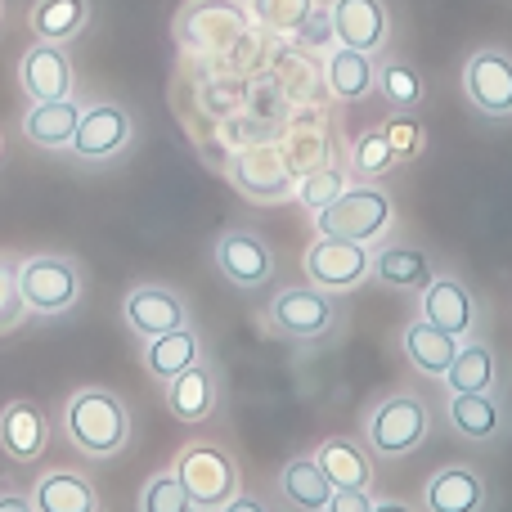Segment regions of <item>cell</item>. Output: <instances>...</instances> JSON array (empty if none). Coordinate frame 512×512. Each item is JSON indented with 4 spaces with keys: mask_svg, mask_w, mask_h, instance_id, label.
Returning a JSON list of instances; mask_svg holds the SVG:
<instances>
[{
    "mask_svg": "<svg viewBox=\"0 0 512 512\" xmlns=\"http://www.w3.org/2000/svg\"><path fill=\"white\" fill-rule=\"evenodd\" d=\"M63 432H68V441L77 445L81 454L108 459V454H117L126 445V436H131V414H126V405L113 391L86 387L63 409Z\"/></svg>",
    "mask_w": 512,
    "mask_h": 512,
    "instance_id": "cell-1",
    "label": "cell"
},
{
    "mask_svg": "<svg viewBox=\"0 0 512 512\" xmlns=\"http://www.w3.org/2000/svg\"><path fill=\"white\" fill-rule=\"evenodd\" d=\"M396 221V203L387 189L369 185H346L324 212H315V234L328 239H351V243H373L378 234H387V225Z\"/></svg>",
    "mask_w": 512,
    "mask_h": 512,
    "instance_id": "cell-2",
    "label": "cell"
},
{
    "mask_svg": "<svg viewBox=\"0 0 512 512\" xmlns=\"http://www.w3.org/2000/svg\"><path fill=\"white\" fill-rule=\"evenodd\" d=\"M14 283H18V297H23V306L32 310V315H63V310H72L81 297L77 261L54 256V252L14 265Z\"/></svg>",
    "mask_w": 512,
    "mask_h": 512,
    "instance_id": "cell-3",
    "label": "cell"
},
{
    "mask_svg": "<svg viewBox=\"0 0 512 512\" xmlns=\"http://www.w3.org/2000/svg\"><path fill=\"white\" fill-rule=\"evenodd\" d=\"M427 427H432L427 400L414 396V391H400V396L382 400V405L369 414L364 441H369V454H378V459H400V454L423 445Z\"/></svg>",
    "mask_w": 512,
    "mask_h": 512,
    "instance_id": "cell-4",
    "label": "cell"
},
{
    "mask_svg": "<svg viewBox=\"0 0 512 512\" xmlns=\"http://www.w3.org/2000/svg\"><path fill=\"white\" fill-rule=\"evenodd\" d=\"M176 481L194 499L198 512L221 508L239 495V463L221 445H185L176 459Z\"/></svg>",
    "mask_w": 512,
    "mask_h": 512,
    "instance_id": "cell-5",
    "label": "cell"
},
{
    "mask_svg": "<svg viewBox=\"0 0 512 512\" xmlns=\"http://www.w3.org/2000/svg\"><path fill=\"white\" fill-rule=\"evenodd\" d=\"M301 265H306V283H315V288L351 292L373 274V252H369V243L319 234V239L306 248V256H301Z\"/></svg>",
    "mask_w": 512,
    "mask_h": 512,
    "instance_id": "cell-6",
    "label": "cell"
},
{
    "mask_svg": "<svg viewBox=\"0 0 512 512\" xmlns=\"http://www.w3.org/2000/svg\"><path fill=\"white\" fill-rule=\"evenodd\" d=\"M230 180L243 198H252V203H283V198L297 189L292 162L279 144H252V149L234 153Z\"/></svg>",
    "mask_w": 512,
    "mask_h": 512,
    "instance_id": "cell-7",
    "label": "cell"
},
{
    "mask_svg": "<svg viewBox=\"0 0 512 512\" xmlns=\"http://www.w3.org/2000/svg\"><path fill=\"white\" fill-rule=\"evenodd\" d=\"M270 324L292 342H315L337 324V306L315 283H292L270 301Z\"/></svg>",
    "mask_w": 512,
    "mask_h": 512,
    "instance_id": "cell-8",
    "label": "cell"
},
{
    "mask_svg": "<svg viewBox=\"0 0 512 512\" xmlns=\"http://www.w3.org/2000/svg\"><path fill=\"white\" fill-rule=\"evenodd\" d=\"M248 9L239 0H194L180 14V41L203 54H225L243 32H248Z\"/></svg>",
    "mask_w": 512,
    "mask_h": 512,
    "instance_id": "cell-9",
    "label": "cell"
},
{
    "mask_svg": "<svg viewBox=\"0 0 512 512\" xmlns=\"http://www.w3.org/2000/svg\"><path fill=\"white\" fill-rule=\"evenodd\" d=\"M328 18H333L337 45H346V50L378 54L382 45L391 41L387 0H333V5H328Z\"/></svg>",
    "mask_w": 512,
    "mask_h": 512,
    "instance_id": "cell-10",
    "label": "cell"
},
{
    "mask_svg": "<svg viewBox=\"0 0 512 512\" xmlns=\"http://www.w3.org/2000/svg\"><path fill=\"white\" fill-rule=\"evenodd\" d=\"M122 315H126V328H131L135 337H144V342H153V337H162V333H176V328L189 324L185 297H180L176 288H162V283L135 288L131 297H126Z\"/></svg>",
    "mask_w": 512,
    "mask_h": 512,
    "instance_id": "cell-11",
    "label": "cell"
},
{
    "mask_svg": "<svg viewBox=\"0 0 512 512\" xmlns=\"http://www.w3.org/2000/svg\"><path fill=\"white\" fill-rule=\"evenodd\" d=\"M135 135V122L126 108L117 104H95L81 113L77 122V135H72V153H77L81 162H108L117 158V153L131 144Z\"/></svg>",
    "mask_w": 512,
    "mask_h": 512,
    "instance_id": "cell-12",
    "label": "cell"
},
{
    "mask_svg": "<svg viewBox=\"0 0 512 512\" xmlns=\"http://www.w3.org/2000/svg\"><path fill=\"white\" fill-rule=\"evenodd\" d=\"M463 90L486 117L512 113V59L504 50H477L463 68Z\"/></svg>",
    "mask_w": 512,
    "mask_h": 512,
    "instance_id": "cell-13",
    "label": "cell"
},
{
    "mask_svg": "<svg viewBox=\"0 0 512 512\" xmlns=\"http://www.w3.org/2000/svg\"><path fill=\"white\" fill-rule=\"evenodd\" d=\"M216 265H221V274L234 283V288H261V283L274 274V252L261 234L230 230V234H221V243H216Z\"/></svg>",
    "mask_w": 512,
    "mask_h": 512,
    "instance_id": "cell-14",
    "label": "cell"
},
{
    "mask_svg": "<svg viewBox=\"0 0 512 512\" xmlns=\"http://www.w3.org/2000/svg\"><path fill=\"white\" fill-rule=\"evenodd\" d=\"M423 319L432 328H441V333L450 337H472V328H477V301H472V292L463 288L459 279H450V274H436L432 283L423 288Z\"/></svg>",
    "mask_w": 512,
    "mask_h": 512,
    "instance_id": "cell-15",
    "label": "cell"
},
{
    "mask_svg": "<svg viewBox=\"0 0 512 512\" xmlns=\"http://www.w3.org/2000/svg\"><path fill=\"white\" fill-rule=\"evenodd\" d=\"M18 81L32 95V104H45V99H68L72 95V59L63 54V45H45L36 41L32 50L18 63Z\"/></svg>",
    "mask_w": 512,
    "mask_h": 512,
    "instance_id": "cell-16",
    "label": "cell"
},
{
    "mask_svg": "<svg viewBox=\"0 0 512 512\" xmlns=\"http://www.w3.org/2000/svg\"><path fill=\"white\" fill-rule=\"evenodd\" d=\"M45 436H50V423H45L41 405L32 400H9L0 409V445L14 463H36L45 450Z\"/></svg>",
    "mask_w": 512,
    "mask_h": 512,
    "instance_id": "cell-17",
    "label": "cell"
},
{
    "mask_svg": "<svg viewBox=\"0 0 512 512\" xmlns=\"http://www.w3.org/2000/svg\"><path fill=\"white\" fill-rule=\"evenodd\" d=\"M459 337L441 333V328H432L427 319H414V324H405V333H400V351H405V360L414 364L418 373H427V378H445L454 364V355H459Z\"/></svg>",
    "mask_w": 512,
    "mask_h": 512,
    "instance_id": "cell-18",
    "label": "cell"
},
{
    "mask_svg": "<svg viewBox=\"0 0 512 512\" xmlns=\"http://www.w3.org/2000/svg\"><path fill=\"white\" fill-rule=\"evenodd\" d=\"M315 463L333 490H369V481H373L369 450H360L351 436H328L315 450Z\"/></svg>",
    "mask_w": 512,
    "mask_h": 512,
    "instance_id": "cell-19",
    "label": "cell"
},
{
    "mask_svg": "<svg viewBox=\"0 0 512 512\" xmlns=\"http://www.w3.org/2000/svg\"><path fill=\"white\" fill-rule=\"evenodd\" d=\"M324 81H328V95H333L337 104H360V99L373 90V81H378V63H373V54L333 45V50H328V63H324Z\"/></svg>",
    "mask_w": 512,
    "mask_h": 512,
    "instance_id": "cell-20",
    "label": "cell"
},
{
    "mask_svg": "<svg viewBox=\"0 0 512 512\" xmlns=\"http://www.w3.org/2000/svg\"><path fill=\"white\" fill-rule=\"evenodd\" d=\"M81 108L77 99H45V104H32L23 117V135L36 144V149H72V135H77Z\"/></svg>",
    "mask_w": 512,
    "mask_h": 512,
    "instance_id": "cell-21",
    "label": "cell"
},
{
    "mask_svg": "<svg viewBox=\"0 0 512 512\" xmlns=\"http://www.w3.org/2000/svg\"><path fill=\"white\" fill-rule=\"evenodd\" d=\"M203 360V342H198V328L185 324L176 328V333H162L153 337V342H144V369L153 373V378L167 387L171 378H180V373L189 369V364Z\"/></svg>",
    "mask_w": 512,
    "mask_h": 512,
    "instance_id": "cell-22",
    "label": "cell"
},
{
    "mask_svg": "<svg viewBox=\"0 0 512 512\" xmlns=\"http://www.w3.org/2000/svg\"><path fill=\"white\" fill-rule=\"evenodd\" d=\"M167 409L180 418V423H203L216 409V373L207 369L203 360L189 364L180 378L167 382Z\"/></svg>",
    "mask_w": 512,
    "mask_h": 512,
    "instance_id": "cell-23",
    "label": "cell"
},
{
    "mask_svg": "<svg viewBox=\"0 0 512 512\" xmlns=\"http://www.w3.org/2000/svg\"><path fill=\"white\" fill-rule=\"evenodd\" d=\"M373 274H378L387 288H400V292H423L427 283L436 279L432 270V256L414 243H391L373 256Z\"/></svg>",
    "mask_w": 512,
    "mask_h": 512,
    "instance_id": "cell-24",
    "label": "cell"
},
{
    "mask_svg": "<svg viewBox=\"0 0 512 512\" xmlns=\"http://www.w3.org/2000/svg\"><path fill=\"white\" fill-rule=\"evenodd\" d=\"M99 495L77 472H45L32 490V512H95Z\"/></svg>",
    "mask_w": 512,
    "mask_h": 512,
    "instance_id": "cell-25",
    "label": "cell"
},
{
    "mask_svg": "<svg viewBox=\"0 0 512 512\" xmlns=\"http://www.w3.org/2000/svg\"><path fill=\"white\" fill-rule=\"evenodd\" d=\"M90 23V0H36L32 5V32L45 45H68Z\"/></svg>",
    "mask_w": 512,
    "mask_h": 512,
    "instance_id": "cell-26",
    "label": "cell"
},
{
    "mask_svg": "<svg viewBox=\"0 0 512 512\" xmlns=\"http://www.w3.org/2000/svg\"><path fill=\"white\" fill-rule=\"evenodd\" d=\"M486 499V486L472 468H445L427 486V512H477Z\"/></svg>",
    "mask_w": 512,
    "mask_h": 512,
    "instance_id": "cell-27",
    "label": "cell"
},
{
    "mask_svg": "<svg viewBox=\"0 0 512 512\" xmlns=\"http://www.w3.org/2000/svg\"><path fill=\"white\" fill-rule=\"evenodd\" d=\"M279 486H283V499L301 512H324L328 499H333V486H328V477L319 472L315 454H310V459H292L288 468H283Z\"/></svg>",
    "mask_w": 512,
    "mask_h": 512,
    "instance_id": "cell-28",
    "label": "cell"
},
{
    "mask_svg": "<svg viewBox=\"0 0 512 512\" xmlns=\"http://www.w3.org/2000/svg\"><path fill=\"white\" fill-rule=\"evenodd\" d=\"M450 423L468 441H490L499 432V423H504V409H499V400L490 391H468V396L450 400Z\"/></svg>",
    "mask_w": 512,
    "mask_h": 512,
    "instance_id": "cell-29",
    "label": "cell"
},
{
    "mask_svg": "<svg viewBox=\"0 0 512 512\" xmlns=\"http://www.w3.org/2000/svg\"><path fill=\"white\" fill-rule=\"evenodd\" d=\"M445 382H450L454 396H468V391H490V387H495V351H490L486 342L459 346V355H454Z\"/></svg>",
    "mask_w": 512,
    "mask_h": 512,
    "instance_id": "cell-30",
    "label": "cell"
},
{
    "mask_svg": "<svg viewBox=\"0 0 512 512\" xmlns=\"http://www.w3.org/2000/svg\"><path fill=\"white\" fill-rule=\"evenodd\" d=\"M310 14H315V0H248V18L270 36H297Z\"/></svg>",
    "mask_w": 512,
    "mask_h": 512,
    "instance_id": "cell-31",
    "label": "cell"
},
{
    "mask_svg": "<svg viewBox=\"0 0 512 512\" xmlns=\"http://www.w3.org/2000/svg\"><path fill=\"white\" fill-rule=\"evenodd\" d=\"M378 86L396 108H418L423 104V77H418L414 63H405V59H382Z\"/></svg>",
    "mask_w": 512,
    "mask_h": 512,
    "instance_id": "cell-32",
    "label": "cell"
},
{
    "mask_svg": "<svg viewBox=\"0 0 512 512\" xmlns=\"http://www.w3.org/2000/svg\"><path fill=\"white\" fill-rule=\"evenodd\" d=\"M346 189V176H342V167H333V162H328V167H315V171H306V176L297 180V189H292V194H297V203L306 207L310 216L315 212H324L328 203H333L337 194H342Z\"/></svg>",
    "mask_w": 512,
    "mask_h": 512,
    "instance_id": "cell-33",
    "label": "cell"
},
{
    "mask_svg": "<svg viewBox=\"0 0 512 512\" xmlns=\"http://www.w3.org/2000/svg\"><path fill=\"white\" fill-rule=\"evenodd\" d=\"M140 512H198L194 499L185 495V486L176 481V472H162L144 486V499H140Z\"/></svg>",
    "mask_w": 512,
    "mask_h": 512,
    "instance_id": "cell-34",
    "label": "cell"
},
{
    "mask_svg": "<svg viewBox=\"0 0 512 512\" xmlns=\"http://www.w3.org/2000/svg\"><path fill=\"white\" fill-rule=\"evenodd\" d=\"M396 162H400L396 149H391L387 135H378V131H373V135H360V144H355V153H351V167L360 171L364 180H369V176H387Z\"/></svg>",
    "mask_w": 512,
    "mask_h": 512,
    "instance_id": "cell-35",
    "label": "cell"
},
{
    "mask_svg": "<svg viewBox=\"0 0 512 512\" xmlns=\"http://www.w3.org/2000/svg\"><path fill=\"white\" fill-rule=\"evenodd\" d=\"M297 45L301 50H333L337 36H333V18H328V9L315 5V14L297 27Z\"/></svg>",
    "mask_w": 512,
    "mask_h": 512,
    "instance_id": "cell-36",
    "label": "cell"
},
{
    "mask_svg": "<svg viewBox=\"0 0 512 512\" xmlns=\"http://www.w3.org/2000/svg\"><path fill=\"white\" fill-rule=\"evenodd\" d=\"M23 315H27V306H23V297H18L14 265L0 261V333H9V328H14Z\"/></svg>",
    "mask_w": 512,
    "mask_h": 512,
    "instance_id": "cell-37",
    "label": "cell"
},
{
    "mask_svg": "<svg viewBox=\"0 0 512 512\" xmlns=\"http://www.w3.org/2000/svg\"><path fill=\"white\" fill-rule=\"evenodd\" d=\"M382 135H387V144L396 149V158H414L418 144H423V131H418V122H409V117H391Z\"/></svg>",
    "mask_w": 512,
    "mask_h": 512,
    "instance_id": "cell-38",
    "label": "cell"
},
{
    "mask_svg": "<svg viewBox=\"0 0 512 512\" xmlns=\"http://www.w3.org/2000/svg\"><path fill=\"white\" fill-rule=\"evenodd\" d=\"M324 512H373V499L369 490H333Z\"/></svg>",
    "mask_w": 512,
    "mask_h": 512,
    "instance_id": "cell-39",
    "label": "cell"
},
{
    "mask_svg": "<svg viewBox=\"0 0 512 512\" xmlns=\"http://www.w3.org/2000/svg\"><path fill=\"white\" fill-rule=\"evenodd\" d=\"M216 512H265V504L261 499H248V495H234L230 504H221Z\"/></svg>",
    "mask_w": 512,
    "mask_h": 512,
    "instance_id": "cell-40",
    "label": "cell"
},
{
    "mask_svg": "<svg viewBox=\"0 0 512 512\" xmlns=\"http://www.w3.org/2000/svg\"><path fill=\"white\" fill-rule=\"evenodd\" d=\"M0 512H32V499H23V495H0Z\"/></svg>",
    "mask_w": 512,
    "mask_h": 512,
    "instance_id": "cell-41",
    "label": "cell"
},
{
    "mask_svg": "<svg viewBox=\"0 0 512 512\" xmlns=\"http://www.w3.org/2000/svg\"><path fill=\"white\" fill-rule=\"evenodd\" d=\"M373 512H409L405 504H373Z\"/></svg>",
    "mask_w": 512,
    "mask_h": 512,
    "instance_id": "cell-42",
    "label": "cell"
}]
</instances>
